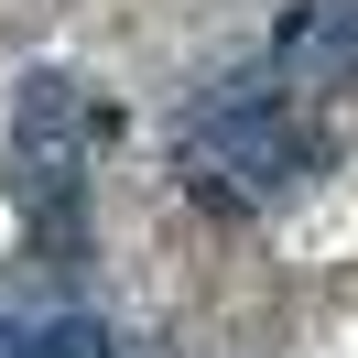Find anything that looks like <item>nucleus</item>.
I'll return each mask as SVG.
<instances>
[{"instance_id":"1","label":"nucleus","mask_w":358,"mask_h":358,"mask_svg":"<svg viewBox=\"0 0 358 358\" xmlns=\"http://www.w3.org/2000/svg\"><path fill=\"white\" fill-rule=\"evenodd\" d=\"M174 163H185V185L206 206L250 217V206H282V196H304L326 174V131L293 109V76L271 55H250L217 87H196V109L174 120Z\"/></svg>"},{"instance_id":"2","label":"nucleus","mask_w":358,"mask_h":358,"mask_svg":"<svg viewBox=\"0 0 358 358\" xmlns=\"http://www.w3.org/2000/svg\"><path fill=\"white\" fill-rule=\"evenodd\" d=\"M87 152H98V109L66 66H33L11 87V131H0V196L44 250H76V206H87Z\"/></svg>"},{"instance_id":"3","label":"nucleus","mask_w":358,"mask_h":358,"mask_svg":"<svg viewBox=\"0 0 358 358\" xmlns=\"http://www.w3.org/2000/svg\"><path fill=\"white\" fill-rule=\"evenodd\" d=\"M261 55L293 76V87H348L358 76V0H293Z\"/></svg>"}]
</instances>
